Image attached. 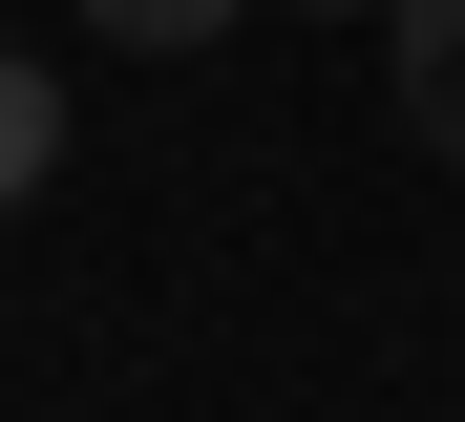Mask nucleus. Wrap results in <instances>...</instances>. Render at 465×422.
<instances>
[{
	"label": "nucleus",
	"mask_w": 465,
	"mask_h": 422,
	"mask_svg": "<svg viewBox=\"0 0 465 422\" xmlns=\"http://www.w3.org/2000/svg\"><path fill=\"white\" fill-rule=\"evenodd\" d=\"M381 64H402V127L465 169V0H381Z\"/></svg>",
	"instance_id": "obj_1"
},
{
	"label": "nucleus",
	"mask_w": 465,
	"mask_h": 422,
	"mask_svg": "<svg viewBox=\"0 0 465 422\" xmlns=\"http://www.w3.org/2000/svg\"><path fill=\"white\" fill-rule=\"evenodd\" d=\"M43 169H64V84H43L22 43H0V211H22V191H43Z\"/></svg>",
	"instance_id": "obj_2"
},
{
	"label": "nucleus",
	"mask_w": 465,
	"mask_h": 422,
	"mask_svg": "<svg viewBox=\"0 0 465 422\" xmlns=\"http://www.w3.org/2000/svg\"><path fill=\"white\" fill-rule=\"evenodd\" d=\"M85 43H127V64H191V43H232V0H85Z\"/></svg>",
	"instance_id": "obj_3"
}]
</instances>
